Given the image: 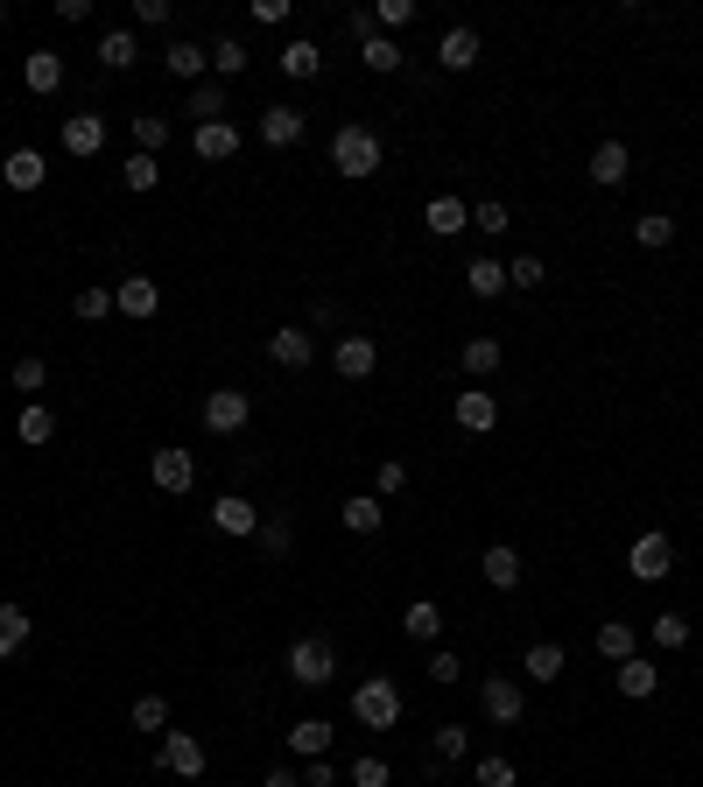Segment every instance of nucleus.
Returning a JSON list of instances; mask_svg holds the SVG:
<instances>
[{
    "label": "nucleus",
    "instance_id": "f257e3e1",
    "mask_svg": "<svg viewBox=\"0 0 703 787\" xmlns=\"http://www.w3.org/2000/svg\"><path fill=\"white\" fill-rule=\"evenodd\" d=\"M380 162H387V148H380V134H373V127L345 120V127L331 134V169H338V177L366 183V177H380Z\"/></svg>",
    "mask_w": 703,
    "mask_h": 787
},
{
    "label": "nucleus",
    "instance_id": "f03ea898",
    "mask_svg": "<svg viewBox=\"0 0 703 787\" xmlns=\"http://www.w3.org/2000/svg\"><path fill=\"white\" fill-rule=\"evenodd\" d=\"M352 717L366 724V732H394V724H402V689H394L387 676H366L352 689Z\"/></svg>",
    "mask_w": 703,
    "mask_h": 787
},
{
    "label": "nucleus",
    "instance_id": "7ed1b4c3",
    "mask_svg": "<svg viewBox=\"0 0 703 787\" xmlns=\"http://www.w3.org/2000/svg\"><path fill=\"white\" fill-rule=\"evenodd\" d=\"M289 676H296V689H324V682L338 676V647L324 640V632L296 640V647H289Z\"/></svg>",
    "mask_w": 703,
    "mask_h": 787
},
{
    "label": "nucleus",
    "instance_id": "20e7f679",
    "mask_svg": "<svg viewBox=\"0 0 703 787\" xmlns=\"http://www.w3.org/2000/svg\"><path fill=\"white\" fill-rule=\"evenodd\" d=\"M156 766H162V774H177V780H198L204 766H212V753H204V738H198V732H162Z\"/></svg>",
    "mask_w": 703,
    "mask_h": 787
},
{
    "label": "nucleus",
    "instance_id": "39448f33",
    "mask_svg": "<svg viewBox=\"0 0 703 787\" xmlns=\"http://www.w3.org/2000/svg\"><path fill=\"white\" fill-rule=\"evenodd\" d=\"M246 415H254V394H246V387H212V394H204V429H212V436H239Z\"/></svg>",
    "mask_w": 703,
    "mask_h": 787
},
{
    "label": "nucleus",
    "instance_id": "423d86ee",
    "mask_svg": "<svg viewBox=\"0 0 703 787\" xmlns=\"http://www.w3.org/2000/svg\"><path fill=\"white\" fill-rule=\"evenodd\" d=\"M626 570H633L640 584H661L675 570V542L669 534H633V549H626Z\"/></svg>",
    "mask_w": 703,
    "mask_h": 787
},
{
    "label": "nucleus",
    "instance_id": "0eeeda50",
    "mask_svg": "<svg viewBox=\"0 0 703 787\" xmlns=\"http://www.w3.org/2000/svg\"><path fill=\"white\" fill-rule=\"evenodd\" d=\"M479 710L492 724H521V710H528V689L514 682V676H486L479 682Z\"/></svg>",
    "mask_w": 703,
    "mask_h": 787
},
{
    "label": "nucleus",
    "instance_id": "6e6552de",
    "mask_svg": "<svg viewBox=\"0 0 703 787\" xmlns=\"http://www.w3.org/2000/svg\"><path fill=\"white\" fill-rule=\"evenodd\" d=\"M260 521H268V513H260L246 492H219L212 499V528L219 534H239V542H246V534H260Z\"/></svg>",
    "mask_w": 703,
    "mask_h": 787
},
{
    "label": "nucleus",
    "instance_id": "1a4fd4ad",
    "mask_svg": "<svg viewBox=\"0 0 703 787\" xmlns=\"http://www.w3.org/2000/svg\"><path fill=\"white\" fill-rule=\"evenodd\" d=\"M268 359H275L281 373H302V366H310V359H317V338L302 331V323H281V331L268 338Z\"/></svg>",
    "mask_w": 703,
    "mask_h": 787
},
{
    "label": "nucleus",
    "instance_id": "9d476101",
    "mask_svg": "<svg viewBox=\"0 0 703 787\" xmlns=\"http://www.w3.org/2000/svg\"><path fill=\"white\" fill-rule=\"evenodd\" d=\"M331 366H338V380H366V373L380 366V344L359 338V331H345V338L331 344Z\"/></svg>",
    "mask_w": 703,
    "mask_h": 787
},
{
    "label": "nucleus",
    "instance_id": "9b49d317",
    "mask_svg": "<svg viewBox=\"0 0 703 787\" xmlns=\"http://www.w3.org/2000/svg\"><path fill=\"white\" fill-rule=\"evenodd\" d=\"M162 71H169L177 85H204V71H212V50H198L190 35H177V43L162 50Z\"/></svg>",
    "mask_w": 703,
    "mask_h": 787
},
{
    "label": "nucleus",
    "instance_id": "f8f14e48",
    "mask_svg": "<svg viewBox=\"0 0 703 787\" xmlns=\"http://www.w3.org/2000/svg\"><path fill=\"white\" fill-rule=\"evenodd\" d=\"M148 478H156L162 492H190V486H198V457H190V450H156V457H148Z\"/></svg>",
    "mask_w": 703,
    "mask_h": 787
},
{
    "label": "nucleus",
    "instance_id": "ddd939ff",
    "mask_svg": "<svg viewBox=\"0 0 703 787\" xmlns=\"http://www.w3.org/2000/svg\"><path fill=\"white\" fill-rule=\"evenodd\" d=\"M56 141H64V156H99V148H106V120H99V113H64V134H56Z\"/></svg>",
    "mask_w": 703,
    "mask_h": 787
},
{
    "label": "nucleus",
    "instance_id": "4468645a",
    "mask_svg": "<svg viewBox=\"0 0 703 787\" xmlns=\"http://www.w3.org/2000/svg\"><path fill=\"white\" fill-rule=\"evenodd\" d=\"M113 310L141 323V317H156V310H162V289H156V281H148V275H127L120 289H113Z\"/></svg>",
    "mask_w": 703,
    "mask_h": 787
},
{
    "label": "nucleus",
    "instance_id": "2eb2a0df",
    "mask_svg": "<svg viewBox=\"0 0 703 787\" xmlns=\"http://www.w3.org/2000/svg\"><path fill=\"white\" fill-rule=\"evenodd\" d=\"M613 689H619V696H626V703H648V696H654V689H661V668H654V661H640V655H633V661H619V668H613Z\"/></svg>",
    "mask_w": 703,
    "mask_h": 787
},
{
    "label": "nucleus",
    "instance_id": "dca6fc26",
    "mask_svg": "<svg viewBox=\"0 0 703 787\" xmlns=\"http://www.w3.org/2000/svg\"><path fill=\"white\" fill-rule=\"evenodd\" d=\"M626 169H633V148H626V141H598V148H592V183H598V190H619Z\"/></svg>",
    "mask_w": 703,
    "mask_h": 787
},
{
    "label": "nucleus",
    "instance_id": "f3484780",
    "mask_svg": "<svg viewBox=\"0 0 703 787\" xmlns=\"http://www.w3.org/2000/svg\"><path fill=\"white\" fill-rule=\"evenodd\" d=\"M479 570H486L492 591H521V549H514V542H492V549L479 555Z\"/></svg>",
    "mask_w": 703,
    "mask_h": 787
},
{
    "label": "nucleus",
    "instance_id": "a211bd4d",
    "mask_svg": "<svg viewBox=\"0 0 703 787\" xmlns=\"http://www.w3.org/2000/svg\"><path fill=\"white\" fill-rule=\"evenodd\" d=\"M275 64H281V78H296V85H302V78H317V71H324V50H317L310 35H289Z\"/></svg>",
    "mask_w": 703,
    "mask_h": 787
},
{
    "label": "nucleus",
    "instance_id": "6ab92c4d",
    "mask_svg": "<svg viewBox=\"0 0 703 787\" xmlns=\"http://www.w3.org/2000/svg\"><path fill=\"white\" fill-rule=\"evenodd\" d=\"M22 85L35 92V99H50V92L64 85V56H56V50H29V64H22Z\"/></svg>",
    "mask_w": 703,
    "mask_h": 787
},
{
    "label": "nucleus",
    "instance_id": "aec40b11",
    "mask_svg": "<svg viewBox=\"0 0 703 787\" xmlns=\"http://www.w3.org/2000/svg\"><path fill=\"white\" fill-rule=\"evenodd\" d=\"M260 141H268V148H296L302 141V113L296 106H260Z\"/></svg>",
    "mask_w": 703,
    "mask_h": 787
},
{
    "label": "nucleus",
    "instance_id": "412c9836",
    "mask_svg": "<svg viewBox=\"0 0 703 787\" xmlns=\"http://www.w3.org/2000/svg\"><path fill=\"white\" fill-rule=\"evenodd\" d=\"M331 738H338V732H331V717H296L289 753H296V759H324V753H331Z\"/></svg>",
    "mask_w": 703,
    "mask_h": 787
},
{
    "label": "nucleus",
    "instance_id": "4be33fe9",
    "mask_svg": "<svg viewBox=\"0 0 703 787\" xmlns=\"http://www.w3.org/2000/svg\"><path fill=\"white\" fill-rule=\"evenodd\" d=\"M563 668H569V655H563L556 640H535V647L521 655V676H528V682H563Z\"/></svg>",
    "mask_w": 703,
    "mask_h": 787
},
{
    "label": "nucleus",
    "instance_id": "5701e85b",
    "mask_svg": "<svg viewBox=\"0 0 703 787\" xmlns=\"http://www.w3.org/2000/svg\"><path fill=\"white\" fill-rule=\"evenodd\" d=\"M436 64H444V71H471V64H479V29H444Z\"/></svg>",
    "mask_w": 703,
    "mask_h": 787
},
{
    "label": "nucleus",
    "instance_id": "b1692460",
    "mask_svg": "<svg viewBox=\"0 0 703 787\" xmlns=\"http://www.w3.org/2000/svg\"><path fill=\"white\" fill-rule=\"evenodd\" d=\"M190 148H198L204 162H233L239 156V127L233 120H212V127H198V141H190Z\"/></svg>",
    "mask_w": 703,
    "mask_h": 787
},
{
    "label": "nucleus",
    "instance_id": "393cba45",
    "mask_svg": "<svg viewBox=\"0 0 703 787\" xmlns=\"http://www.w3.org/2000/svg\"><path fill=\"white\" fill-rule=\"evenodd\" d=\"M423 225L436 240H458L465 225H471V211H465V198H429V211H423Z\"/></svg>",
    "mask_w": 703,
    "mask_h": 787
},
{
    "label": "nucleus",
    "instance_id": "a878e982",
    "mask_svg": "<svg viewBox=\"0 0 703 787\" xmlns=\"http://www.w3.org/2000/svg\"><path fill=\"white\" fill-rule=\"evenodd\" d=\"M0 177H8V190H43V177H50V162L35 156V148H14V156L0 162Z\"/></svg>",
    "mask_w": 703,
    "mask_h": 787
},
{
    "label": "nucleus",
    "instance_id": "bb28decb",
    "mask_svg": "<svg viewBox=\"0 0 703 787\" xmlns=\"http://www.w3.org/2000/svg\"><path fill=\"white\" fill-rule=\"evenodd\" d=\"M458 429H471V436H486V429H500V401L492 394H458Z\"/></svg>",
    "mask_w": 703,
    "mask_h": 787
},
{
    "label": "nucleus",
    "instance_id": "cd10ccee",
    "mask_svg": "<svg viewBox=\"0 0 703 787\" xmlns=\"http://www.w3.org/2000/svg\"><path fill=\"white\" fill-rule=\"evenodd\" d=\"M99 64H106V71H135V64H141L135 29H106V35H99Z\"/></svg>",
    "mask_w": 703,
    "mask_h": 787
},
{
    "label": "nucleus",
    "instance_id": "c85d7f7f",
    "mask_svg": "<svg viewBox=\"0 0 703 787\" xmlns=\"http://www.w3.org/2000/svg\"><path fill=\"white\" fill-rule=\"evenodd\" d=\"M338 521H345L352 534H380V521H387V507H380L373 492H352L345 507H338Z\"/></svg>",
    "mask_w": 703,
    "mask_h": 787
},
{
    "label": "nucleus",
    "instance_id": "c756f323",
    "mask_svg": "<svg viewBox=\"0 0 703 787\" xmlns=\"http://www.w3.org/2000/svg\"><path fill=\"white\" fill-rule=\"evenodd\" d=\"M225 99H233V92H225L219 78H204V85H190V92H183V106L198 113V127H212L219 113H225Z\"/></svg>",
    "mask_w": 703,
    "mask_h": 787
},
{
    "label": "nucleus",
    "instance_id": "7c9ffc66",
    "mask_svg": "<svg viewBox=\"0 0 703 787\" xmlns=\"http://www.w3.org/2000/svg\"><path fill=\"white\" fill-rule=\"evenodd\" d=\"M14 436H22V444H29V450H43V444H50V436H56V415L43 408V401H29V408H22V415H14Z\"/></svg>",
    "mask_w": 703,
    "mask_h": 787
},
{
    "label": "nucleus",
    "instance_id": "2f4dec72",
    "mask_svg": "<svg viewBox=\"0 0 703 787\" xmlns=\"http://www.w3.org/2000/svg\"><path fill=\"white\" fill-rule=\"evenodd\" d=\"M465 289L479 296V302L507 296V267H500V260H471V267H465Z\"/></svg>",
    "mask_w": 703,
    "mask_h": 787
},
{
    "label": "nucleus",
    "instance_id": "473e14b6",
    "mask_svg": "<svg viewBox=\"0 0 703 787\" xmlns=\"http://www.w3.org/2000/svg\"><path fill=\"white\" fill-rule=\"evenodd\" d=\"M29 611L22 605H0V661H8V655H22V647H29Z\"/></svg>",
    "mask_w": 703,
    "mask_h": 787
},
{
    "label": "nucleus",
    "instance_id": "72a5a7b5",
    "mask_svg": "<svg viewBox=\"0 0 703 787\" xmlns=\"http://www.w3.org/2000/svg\"><path fill=\"white\" fill-rule=\"evenodd\" d=\"M402 632H408V640H436V632H444V611H436V598H415V605L402 611Z\"/></svg>",
    "mask_w": 703,
    "mask_h": 787
},
{
    "label": "nucleus",
    "instance_id": "f704fd0d",
    "mask_svg": "<svg viewBox=\"0 0 703 787\" xmlns=\"http://www.w3.org/2000/svg\"><path fill=\"white\" fill-rule=\"evenodd\" d=\"M465 373H471V380H492V373H500V338H465Z\"/></svg>",
    "mask_w": 703,
    "mask_h": 787
},
{
    "label": "nucleus",
    "instance_id": "c9c22d12",
    "mask_svg": "<svg viewBox=\"0 0 703 787\" xmlns=\"http://www.w3.org/2000/svg\"><path fill=\"white\" fill-rule=\"evenodd\" d=\"M598 655L613 661V668L633 661V626H626V619H605V626H598Z\"/></svg>",
    "mask_w": 703,
    "mask_h": 787
},
{
    "label": "nucleus",
    "instance_id": "e433bc0d",
    "mask_svg": "<svg viewBox=\"0 0 703 787\" xmlns=\"http://www.w3.org/2000/svg\"><path fill=\"white\" fill-rule=\"evenodd\" d=\"M669 240H675V219H669V211H648V219H633V246H648V254H661Z\"/></svg>",
    "mask_w": 703,
    "mask_h": 787
},
{
    "label": "nucleus",
    "instance_id": "4c0bfd02",
    "mask_svg": "<svg viewBox=\"0 0 703 787\" xmlns=\"http://www.w3.org/2000/svg\"><path fill=\"white\" fill-rule=\"evenodd\" d=\"M212 71H219V85L246 78V43H239V35H225V43H212Z\"/></svg>",
    "mask_w": 703,
    "mask_h": 787
},
{
    "label": "nucleus",
    "instance_id": "58836bf2",
    "mask_svg": "<svg viewBox=\"0 0 703 787\" xmlns=\"http://www.w3.org/2000/svg\"><path fill=\"white\" fill-rule=\"evenodd\" d=\"M471 780H479V787H521V766L507 753H486L479 766H471Z\"/></svg>",
    "mask_w": 703,
    "mask_h": 787
},
{
    "label": "nucleus",
    "instance_id": "ea45409f",
    "mask_svg": "<svg viewBox=\"0 0 703 787\" xmlns=\"http://www.w3.org/2000/svg\"><path fill=\"white\" fill-rule=\"evenodd\" d=\"M359 64L387 78V71H402V43H394V35H373V43H359Z\"/></svg>",
    "mask_w": 703,
    "mask_h": 787
},
{
    "label": "nucleus",
    "instance_id": "a19ab883",
    "mask_svg": "<svg viewBox=\"0 0 703 787\" xmlns=\"http://www.w3.org/2000/svg\"><path fill=\"white\" fill-rule=\"evenodd\" d=\"M127 724H135V732H169V696H135Z\"/></svg>",
    "mask_w": 703,
    "mask_h": 787
},
{
    "label": "nucleus",
    "instance_id": "79ce46f5",
    "mask_svg": "<svg viewBox=\"0 0 703 787\" xmlns=\"http://www.w3.org/2000/svg\"><path fill=\"white\" fill-rule=\"evenodd\" d=\"M542 281H548L542 254H514V260H507V289H542Z\"/></svg>",
    "mask_w": 703,
    "mask_h": 787
},
{
    "label": "nucleus",
    "instance_id": "37998d69",
    "mask_svg": "<svg viewBox=\"0 0 703 787\" xmlns=\"http://www.w3.org/2000/svg\"><path fill=\"white\" fill-rule=\"evenodd\" d=\"M654 647H690V619H682V611H654Z\"/></svg>",
    "mask_w": 703,
    "mask_h": 787
},
{
    "label": "nucleus",
    "instance_id": "c03bdc74",
    "mask_svg": "<svg viewBox=\"0 0 703 787\" xmlns=\"http://www.w3.org/2000/svg\"><path fill=\"white\" fill-rule=\"evenodd\" d=\"M162 141H169V120H162V113H135V148H141V156H156Z\"/></svg>",
    "mask_w": 703,
    "mask_h": 787
},
{
    "label": "nucleus",
    "instance_id": "a18cd8bd",
    "mask_svg": "<svg viewBox=\"0 0 703 787\" xmlns=\"http://www.w3.org/2000/svg\"><path fill=\"white\" fill-rule=\"evenodd\" d=\"M120 177H127V190H156V183H162V162H156V156H141V148H135Z\"/></svg>",
    "mask_w": 703,
    "mask_h": 787
},
{
    "label": "nucleus",
    "instance_id": "49530a36",
    "mask_svg": "<svg viewBox=\"0 0 703 787\" xmlns=\"http://www.w3.org/2000/svg\"><path fill=\"white\" fill-rule=\"evenodd\" d=\"M254 542L268 549V555H289V549H296V528L281 521V513H268V521H260V534H254Z\"/></svg>",
    "mask_w": 703,
    "mask_h": 787
},
{
    "label": "nucleus",
    "instance_id": "de8ad7c7",
    "mask_svg": "<svg viewBox=\"0 0 703 787\" xmlns=\"http://www.w3.org/2000/svg\"><path fill=\"white\" fill-rule=\"evenodd\" d=\"M387 780H394V766L380 759V753H359L352 759V787H387Z\"/></svg>",
    "mask_w": 703,
    "mask_h": 787
},
{
    "label": "nucleus",
    "instance_id": "09e8293b",
    "mask_svg": "<svg viewBox=\"0 0 703 787\" xmlns=\"http://www.w3.org/2000/svg\"><path fill=\"white\" fill-rule=\"evenodd\" d=\"M71 310H78V323H99V317H113V289H78Z\"/></svg>",
    "mask_w": 703,
    "mask_h": 787
},
{
    "label": "nucleus",
    "instance_id": "8fccbe9b",
    "mask_svg": "<svg viewBox=\"0 0 703 787\" xmlns=\"http://www.w3.org/2000/svg\"><path fill=\"white\" fill-rule=\"evenodd\" d=\"M43 380H50V366H43L35 352H22V359H14V394H43Z\"/></svg>",
    "mask_w": 703,
    "mask_h": 787
},
{
    "label": "nucleus",
    "instance_id": "3c124183",
    "mask_svg": "<svg viewBox=\"0 0 703 787\" xmlns=\"http://www.w3.org/2000/svg\"><path fill=\"white\" fill-rule=\"evenodd\" d=\"M373 22H380V35L408 29V22H415V0H380V8H373Z\"/></svg>",
    "mask_w": 703,
    "mask_h": 787
},
{
    "label": "nucleus",
    "instance_id": "603ef678",
    "mask_svg": "<svg viewBox=\"0 0 703 787\" xmlns=\"http://www.w3.org/2000/svg\"><path fill=\"white\" fill-rule=\"evenodd\" d=\"M436 766H450V759H465V724H436Z\"/></svg>",
    "mask_w": 703,
    "mask_h": 787
},
{
    "label": "nucleus",
    "instance_id": "864d4df0",
    "mask_svg": "<svg viewBox=\"0 0 703 787\" xmlns=\"http://www.w3.org/2000/svg\"><path fill=\"white\" fill-rule=\"evenodd\" d=\"M402 486H408V465H402V457H387V465L373 471V499H394Z\"/></svg>",
    "mask_w": 703,
    "mask_h": 787
},
{
    "label": "nucleus",
    "instance_id": "5fc2aeb1",
    "mask_svg": "<svg viewBox=\"0 0 703 787\" xmlns=\"http://www.w3.org/2000/svg\"><path fill=\"white\" fill-rule=\"evenodd\" d=\"M429 682H436V689H450V682H465V661H458V655H450V647H436V655H429Z\"/></svg>",
    "mask_w": 703,
    "mask_h": 787
},
{
    "label": "nucleus",
    "instance_id": "6e6d98bb",
    "mask_svg": "<svg viewBox=\"0 0 703 787\" xmlns=\"http://www.w3.org/2000/svg\"><path fill=\"white\" fill-rule=\"evenodd\" d=\"M471 233H507V204H500V198H486L479 211H471Z\"/></svg>",
    "mask_w": 703,
    "mask_h": 787
},
{
    "label": "nucleus",
    "instance_id": "4d7b16f0",
    "mask_svg": "<svg viewBox=\"0 0 703 787\" xmlns=\"http://www.w3.org/2000/svg\"><path fill=\"white\" fill-rule=\"evenodd\" d=\"M135 22L141 29H169V0H135Z\"/></svg>",
    "mask_w": 703,
    "mask_h": 787
},
{
    "label": "nucleus",
    "instance_id": "13d9d810",
    "mask_svg": "<svg viewBox=\"0 0 703 787\" xmlns=\"http://www.w3.org/2000/svg\"><path fill=\"white\" fill-rule=\"evenodd\" d=\"M302 787H338V766L331 759H302Z\"/></svg>",
    "mask_w": 703,
    "mask_h": 787
},
{
    "label": "nucleus",
    "instance_id": "bf43d9fd",
    "mask_svg": "<svg viewBox=\"0 0 703 787\" xmlns=\"http://www.w3.org/2000/svg\"><path fill=\"white\" fill-rule=\"evenodd\" d=\"M254 22H268V29H281V22H289V0H254Z\"/></svg>",
    "mask_w": 703,
    "mask_h": 787
},
{
    "label": "nucleus",
    "instance_id": "052dcab7",
    "mask_svg": "<svg viewBox=\"0 0 703 787\" xmlns=\"http://www.w3.org/2000/svg\"><path fill=\"white\" fill-rule=\"evenodd\" d=\"M56 22H71V29L92 22V0H56Z\"/></svg>",
    "mask_w": 703,
    "mask_h": 787
},
{
    "label": "nucleus",
    "instance_id": "680f3d73",
    "mask_svg": "<svg viewBox=\"0 0 703 787\" xmlns=\"http://www.w3.org/2000/svg\"><path fill=\"white\" fill-rule=\"evenodd\" d=\"M260 787H302V780H296V766H275V774L260 780Z\"/></svg>",
    "mask_w": 703,
    "mask_h": 787
},
{
    "label": "nucleus",
    "instance_id": "e2e57ef3",
    "mask_svg": "<svg viewBox=\"0 0 703 787\" xmlns=\"http://www.w3.org/2000/svg\"><path fill=\"white\" fill-rule=\"evenodd\" d=\"M0 29H8V0H0Z\"/></svg>",
    "mask_w": 703,
    "mask_h": 787
}]
</instances>
